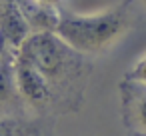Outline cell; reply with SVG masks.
<instances>
[{"mask_svg": "<svg viewBox=\"0 0 146 136\" xmlns=\"http://www.w3.org/2000/svg\"><path fill=\"white\" fill-rule=\"evenodd\" d=\"M10 50V46H8V42H6V38L2 36V34H0V58H2L6 52Z\"/></svg>", "mask_w": 146, "mask_h": 136, "instance_id": "cell-9", "label": "cell"}, {"mask_svg": "<svg viewBox=\"0 0 146 136\" xmlns=\"http://www.w3.org/2000/svg\"><path fill=\"white\" fill-rule=\"evenodd\" d=\"M122 122L134 136H146V84L124 78L120 82Z\"/></svg>", "mask_w": 146, "mask_h": 136, "instance_id": "cell-3", "label": "cell"}, {"mask_svg": "<svg viewBox=\"0 0 146 136\" xmlns=\"http://www.w3.org/2000/svg\"><path fill=\"white\" fill-rule=\"evenodd\" d=\"M132 0H122L96 12H64L60 10L54 32L76 52L98 56L116 46L132 28Z\"/></svg>", "mask_w": 146, "mask_h": 136, "instance_id": "cell-2", "label": "cell"}, {"mask_svg": "<svg viewBox=\"0 0 146 136\" xmlns=\"http://www.w3.org/2000/svg\"><path fill=\"white\" fill-rule=\"evenodd\" d=\"M126 78L128 80H134V82L146 84V52L130 66V70L126 72Z\"/></svg>", "mask_w": 146, "mask_h": 136, "instance_id": "cell-7", "label": "cell"}, {"mask_svg": "<svg viewBox=\"0 0 146 136\" xmlns=\"http://www.w3.org/2000/svg\"><path fill=\"white\" fill-rule=\"evenodd\" d=\"M26 112L28 110L18 94V86H16L14 48H10L0 58V116H14V114H26Z\"/></svg>", "mask_w": 146, "mask_h": 136, "instance_id": "cell-4", "label": "cell"}, {"mask_svg": "<svg viewBox=\"0 0 146 136\" xmlns=\"http://www.w3.org/2000/svg\"><path fill=\"white\" fill-rule=\"evenodd\" d=\"M142 4H144V8H146V0H142Z\"/></svg>", "mask_w": 146, "mask_h": 136, "instance_id": "cell-10", "label": "cell"}, {"mask_svg": "<svg viewBox=\"0 0 146 136\" xmlns=\"http://www.w3.org/2000/svg\"><path fill=\"white\" fill-rule=\"evenodd\" d=\"M0 136H54L52 118L30 112L0 116Z\"/></svg>", "mask_w": 146, "mask_h": 136, "instance_id": "cell-5", "label": "cell"}, {"mask_svg": "<svg viewBox=\"0 0 146 136\" xmlns=\"http://www.w3.org/2000/svg\"><path fill=\"white\" fill-rule=\"evenodd\" d=\"M0 34L14 50L32 34L14 0H0Z\"/></svg>", "mask_w": 146, "mask_h": 136, "instance_id": "cell-6", "label": "cell"}, {"mask_svg": "<svg viewBox=\"0 0 146 136\" xmlns=\"http://www.w3.org/2000/svg\"><path fill=\"white\" fill-rule=\"evenodd\" d=\"M16 56L38 70L52 90L56 114L78 110L92 70L88 56L68 46L54 30L32 32L18 48Z\"/></svg>", "mask_w": 146, "mask_h": 136, "instance_id": "cell-1", "label": "cell"}, {"mask_svg": "<svg viewBox=\"0 0 146 136\" xmlns=\"http://www.w3.org/2000/svg\"><path fill=\"white\" fill-rule=\"evenodd\" d=\"M40 4L48 6V8H56V10H62V0H38Z\"/></svg>", "mask_w": 146, "mask_h": 136, "instance_id": "cell-8", "label": "cell"}]
</instances>
